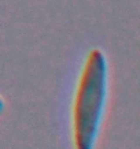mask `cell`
<instances>
[{
	"label": "cell",
	"mask_w": 140,
	"mask_h": 149,
	"mask_svg": "<svg viewBox=\"0 0 140 149\" xmlns=\"http://www.w3.org/2000/svg\"><path fill=\"white\" fill-rule=\"evenodd\" d=\"M107 96V62L100 49H92L85 60L73 107L76 149H94Z\"/></svg>",
	"instance_id": "6da1fadb"
},
{
	"label": "cell",
	"mask_w": 140,
	"mask_h": 149,
	"mask_svg": "<svg viewBox=\"0 0 140 149\" xmlns=\"http://www.w3.org/2000/svg\"><path fill=\"white\" fill-rule=\"evenodd\" d=\"M1 109H3V100L0 99V111H1Z\"/></svg>",
	"instance_id": "7a4b0ae2"
}]
</instances>
